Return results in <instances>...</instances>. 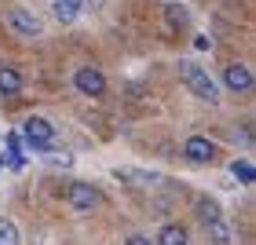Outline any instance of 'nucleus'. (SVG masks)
Listing matches in <instances>:
<instances>
[{"label": "nucleus", "mask_w": 256, "mask_h": 245, "mask_svg": "<svg viewBox=\"0 0 256 245\" xmlns=\"http://www.w3.org/2000/svg\"><path fill=\"white\" fill-rule=\"evenodd\" d=\"M66 202L74 205L77 212H88V208L99 205V190H96L92 183H74V186L66 190Z\"/></svg>", "instance_id": "5"}, {"label": "nucleus", "mask_w": 256, "mask_h": 245, "mask_svg": "<svg viewBox=\"0 0 256 245\" xmlns=\"http://www.w3.org/2000/svg\"><path fill=\"white\" fill-rule=\"evenodd\" d=\"M48 165H55V168H70V165H74V154H66V150H62V154H48Z\"/></svg>", "instance_id": "17"}, {"label": "nucleus", "mask_w": 256, "mask_h": 245, "mask_svg": "<svg viewBox=\"0 0 256 245\" xmlns=\"http://www.w3.org/2000/svg\"><path fill=\"white\" fill-rule=\"evenodd\" d=\"M198 216H202V224H216L220 220V205L212 202V198H202V202H198Z\"/></svg>", "instance_id": "13"}, {"label": "nucleus", "mask_w": 256, "mask_h": 245, "mask_svg": "<svg viewBox=\"0 0 256 245\" xmlns=\"http://www.w3.org/2000/svg\"><path fill=\"white\" fill-rule=\"evenodd\" d=\"M183 154H187V161H194V165H205V161H212L216 146H212V139H205V136H190L187 143H183Z\"/></svg>", "instance_id": "7"}, {"label": "nucleus", "mask_w": 256, "mask_h": 245, "mask_svg": "<svg viewBox=\"0 0 256 245\" xmlns=\"http://www.w3.org/2000/svg\"><path fill=\"white\" fill-rule=\"evenodd\" d=\"M22 92V74L11 66H0V96H18Z\"/></svg>", "instance_id": "9"}, {"label": "nucleus", "mask_w": 256, "mask_h": 245, "mask_svg": "<svg viewBox=\"0 0 256 245\" xmlns=\"http://www.w3.org/2000/svg\"><path fill=\"white\" fill-rule=\"evenodd\" d=\"M124 245H154V242H150V238H143V234H132Z\"/></svg>", "instance_id": "19"}, {"label": "nucleus", "mask_w": 256, "mask_h": 245, "mask_svg": "<svg viewBox=\"0 0 256 245\" xmlns=\"http://www.w3.org/2000/svg\"><path fill=\"white\" fill-rule=\"evenodd\" d=\"M180 70H183V80H187V88H190L202 102H220V84H216V80L208 77L198 62H183Z\"/></svg>", "instance_id": "1"}, {"label": "nucleus", "mask_w": 256, "mask_h": 245, "mask_svg": "<svg viewBox=\"0 0 256 245\" xmlns=\"http://www.w3.org/2000/svg\"><path fill=\"white\" fill-rule=\"evenodd\" d=\"M205 234H208V242H212V245H230V230H227L224 220H216V224H205Z\"/></svg>", "instance_id": "12"}, {"label": "nucleus", "mask_w": 256, "mask_h": 245, "mask_svg": "<svg viewBox=\"0 0 256 245\" xmlns=\"http://www.w3.org/2000/svg\"><path fill=\"white\" fill-rule=\"evenodd\" d=\"M118 180H128V183H143V186L158 183V176H154V172H118Z\"/></svg>", "instance_id": "16"}, {"label": "nucleus", "mask_w": 256, "mask_h": 245, "mask_svg": "<svg viewBox=\"0 0 256 245\" xmlns=\"http://www.w3.org/2000/svg\"><path fill=\"white\" fill-rule=\"evenodd\" d=\"M52 15L62 22V26H74L80 18V0H52Z\"/></svg>", "instance_id": "8"}, {"label": "nucleus", "mask_w": 256, "mask_h": 245, "mask_svg": "<svg viewBox=\"0 0 256 245\" xmlns=\"http://www.w3.org/2000/svg\"><path fill=\"white\" fill-rule=\"evenodd\" d=\"M0 245H22L18 242V227L11 224V220H4V216H0Z\"/></svg>", "instance_id": "14"}, {"label": "nucleus", "mask_w": 256, "mask_h": 245, "mask_svg": "<svg viewBox=\"0 0 256 245\" xmlns=\"http://www.w3.org/2000/svg\"><path fill=\"white\" fill-rule=\"evenodd\" d=\"M74 84H77L80 96H88V99L106 96V77H102V70H96V66H80L74 74Z\"/></svg>", "instance_id": "2"}, {"label": "nucleus", "mask_w": 256, "mask_h": 245, "mask_svg": "<svg viewBox=\"0 0 256 245\" xmlns=\"http://www.w3.org/2000/svg\"><path fill=\"white\" fill-rule=\"evenodd\" d=\"M8 26L15 30L18 37H30V40L44 33V22L33 15V11H26V8H11V11H8Z\"/></svg>", "instance_id": "4"}, {"label": "nucleus", "mask_w": 256, "mask_h": 245, "mask_svg": "<svg viewBox=\"0 0 256 245\" xmlns=\"http://www.w3.org/2000/svg\"><path fill=\"white\" fill-rule=\"evenodd\" d=\"M165 15H168V26H187V22H190V15H187V8H183V4H168Z\"/></svg>", "instance_id": "15"}, {"label": "nucleus", "mask_w": 256, "mask_h": 245, "mask_svg": "<svg viewBox=\"0 0 256 245\" xmlns=\"http://www.w3.org/2000/svg\"><path fill=\"white\" fill-rule=\"evenodd\" d=\"M194 48H198V52H208V48H212V40L202 33V37H194Z\"/></svg>", "instance_id": "18"}, {"label": "nucleus", "mask_w": 256, "mask_h": 245, "mask_svg": "<svg viewBox=\"0 0 256 245\" xmlns=\"http://www.w3.org/2000/svg\"><path fill=\"white\" fill-rule=\"evenodd\" d=\"M158 245H187V230H183V227H176V224L161 227V234H158Z\"/></svg>", "instance_id": "11"}, {"label": "nucleus", "mask_w": 256, "mask_h": 245, "mask_svg": "<svg viewBox=\"0 0 256 245\" xmlns=\"http://www.w3.org/2000/svg\"><path fill=\"white\" fill-rule=\"evenodd\" d=\"M172 4H176V0H172Z\"/></svg>", "instance_id": "21"}, {"label": "nucleus", "mask_w": 256, "mask_h": 245, "mask_svg": "<svg viewBox=\"0 0 256 245\" xmlns=\"http://www.w3.org/2000/svg\"><path fill=\"white\" fill-rule=\"evenodd\" d=\"M230 176H234V180H242L246 186H252V183H256V168H252V161H249V158L234 161V165H230Z\"/></svg>", "instance_id": "10"}, {"label": "nucleus", "mask_w": 256, "mask_h": 245, "mask_svg": "<svg viewBox=\"0 0 256 245\" xmlns=\"http://www.w3.org/2000/svg\"><path fill=\"white\" fill-rule=\"evenodd\" d=\"M22 136H26V143L33 150H48V143L55 139V124L48 118H30L26 124H22Z\"/></svg>", "instance_id": "3"}, {"label": "nucleus", "mask_w": 256, "mask_h": 245, "mask_svg": "<svg viewBox=\"0 0 256 245\" xmlns=\"http://www.w3.org/2000/svg\"><path fill=\"white\" fill-rule=\"evenodd\" d=\"M84 4L88 8H102V0H80V8H84Z\"/></svg>", "instance_id": "20"}, {"label": "nucleus", "mask_w": 256, "mask_h": 245, "mask_svg": "<svg viewBox=\"0 0 256 245\" xmlns=\"http://www.w3.org/2000/svg\"><path fill=\"white\" fill-rule=\"evenodd\" d=\"M224 88H230V92H249L252 88V70L246 62H230L224 70Z\"/></svg>", "instance_id": "6"}]
</instances>
